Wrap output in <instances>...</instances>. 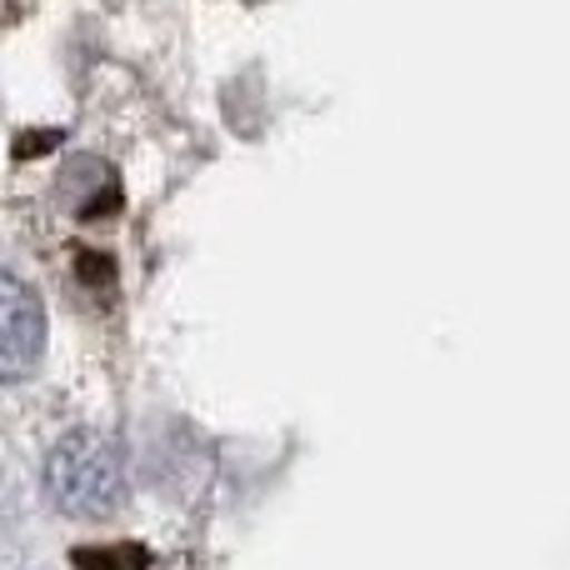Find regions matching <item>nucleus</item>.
Wrapping results in <instances>:
<instances>
[{
  "label": "nucleus",
  "instance_id": "f257e3e1",
  "mask_svg": "<svg viewBox=\"0 0 570 570\" xmlns=\"http://www.w3.org/2000/svg\"><path fill=\"white\" fill-rule=\"evenodd\" d=\"M46 491L66 515L80 521H106L110 511L130 501V471L126 451L106 431L76 425L66 431L46 455Z\"/></svg>",
  "mask_w": 570,
  "mask_h": 570
},
{
  "label": "nucleus",
  "instance_id": "7ed1b4c3",
  "mask_svg": "<svg viewBox=\"0 0 570 570\" xmlns=\"http://www.w3.org/2000/svg\"><path fill=\"white\" fill-rule=\"evenodd\" d=\"M60 200H66L70 216L80 220H96V216H110L120 206V180L106 160L96 156H76L66 170H60Z\"/></svg>",
  "mask_w": 570,
  "mask_h": 570
},
{
  "label": "nucleus",
  "instance_id": "f03ea898",
  "mask_svg": "<svg viewBox=\"0 0 570 570\" xmlns=\"http://www.w3.org/2000/svg\"><path fill=\"white\" fill-rule=\"evenodd\" d=\"M0 371H6V381H20V375L30 371V365L40 361V351H46V311H40V301L30 295V285L20 276L0 281Z\"/></svg>",
  "mask_w": 570,
  "mask_h": 570
},
{
  "label": "nucleus",
  "instance_id": "20e7f679",
  "mask_svg": "<svg viewBox=\"0 0 570 570\" xmlns=\"http://www.w3.org/2000/svg\"><path fill=\"white\" fill-rule=\"evenodd\" d=\"M76 570H150V556L146 546L136 541H110V546H80L76 556Z\"/></svg>",
  "mask_w": 570,
  "mask_h": 570
}]
</instances>
